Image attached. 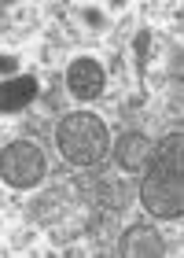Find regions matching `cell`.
<instances>
[{
    "instance_id": "obj_11",
    "label": "cell",
    "mask_w": 184,
    "mask_h": 258,
    "mask_svg": "<svg viewBox=\"0 0 184 258\" xmlns=\"http://www.w3.org/2000/svg\"><path fill=\"white\" fill-rule=\"evenodd\" d=\"M0 11H4V8H0Z\"/></svg>"
},
{
    "instance_id": "obj_10",
    "label": "cell",
    "mask_w": 184,
    "mask_h": 258,
    "mask_svg": "<svg viewBox=\"0 0 184 258\" xmlns=\"http://www.w3.org/2000/svg\"><path fill=\"white\" fill-rule=\"evenodd\" d=\"M81 19L88 22V26H96V30L103 26V15H100V8H85V11H81Z\"/></svg>"
},
{
    "instance_id": "obj_6",
    "label": "cell",
    "mask_w": 184,
    "mask_h": 258,
    "mask_svg": "<svg viewBox=\"0 0 184 258\" xmlns=\"http://www.w3.org/2000/svg\"><path fill=\"white\" fill-rule=\"evenodd\" d=\"M37 78L33 74H15V78H4L0 81V114H15L22 107H30L33 100H37Z\"/></svg>"
},
{
    "instance_id": "obj_2",
    "label": "cell",
    "mask_w": 184,
    "mask_h": 258,
    "mask_svg": "<svg viewBox=\"0 0 184 258\" xmlns=\"http://www.w3.org/2000/svg\"><path fill=\"white\" fill-rule=\"evenodd\" d=\"M55 144H59V155L70 166H96V162L107 159L111 137H107V125L92 111H74L66 118H59Z\"/></svg>"
},
{
    "instance_id": "obj_3",
    "label": "cell",
    "mask_w": 184,
    "mask_h": 258,
    "mask_svg": "<svg viewBox=\"0 0 184 258\" xmlns=\"http://www.w3.org/2000/svg\"><path fill=\"white\" fill-rule=\"evenodd\" d=\"M44 177V151L33 140H11L0 148V181L11 188H33Z\"/></svg>"
},
{
    "instance_id": "obj_8",
    "label": "cell",
    "mask_w": 184,
    "mask_h": 258,
    "mask_svg": "<svg viewBox=\"0 0 184 258\" xmlns=\"http://www.w3.org/2000/svg\"><path fill=\"white\" fill-rule=\"evenodd\" d=\"M136 67H147V55H151V33H147V30H140V33H136Z\"/></svg>"
},
{
    "instance_id": "obj_5",
    "label": "cell",
    "mask_w": 184,
    "mask_h": 258,
    "mask_svg": "<svg viewBox=\"0 0 184 258\" xmlns=\"http://www.w3.org/2000/svg\"><path fill=\"white\" fill-rule=\"evenodd\" d=\"M118 254H125V258H158V254H166V243L151 225L140 221V225H129L118 236Z\"/></svg>"
},
{
    "instance_id": "obj_7",
    "label": "cell",
    "mask_w": 184,
    "mask_h": 258,
    "mask_svg": "<svg viewBox=\"0 0 184 258\" xmlns=\"http://www.w3.org/2000/svg\"><path fill=\"white\" fill-rule=\"evenodd\" d=\"M147 137L140 133V129H129V133H122L118 137V144H114V162L125 170V173H136L144 166V159H147Z\"/></svg>"
},
{
    "instance_id": "obj_9",
    "label": "cell",
    "mask_w": 184,
    "mask_h": 258,
    "mask_svg": "<svg viewBox=\"0 0 184 258\" xmlns=\"http://www.w3.org/2000/svg\"><path fill=\"white\" fill-rule=\"evenodd\" d=\"M15 70H19L15 55H0V78H15Z\"/></svg>"
},
{
    "instance_id": "obj_1",
    "label": "cell",
    "mask_w": 184,
    "mask_h": 258,
    "mask_svg": "<svg viewBox=\"0 0 184 258\" xmlns=\"http://www.w3.org/2000/svg\"><path fill=\"white\" fill-rule=\"evenodd\" d=\"M140 203L151 218L177 221L184 218V133L162 137L144 159Z\"/></svg>"
},
{
    "instance_id": "obj_4",
    "label": "cell",
    "mask_w": 184,
    "mask_h": 258,
    "mask_svg": "<svg viewBox=\"0 0 184 258\" xmlns=\"http://www.w3.org/2000/svg\"><path fill=\"white\" fill-rule=\"evenodd\" d=\"M103 85H107V70H103L100 59H92V55H81V59H74L70 70H66V89H70L74 100H100L103 96Z\"/></svg>"
}]
</instances>
